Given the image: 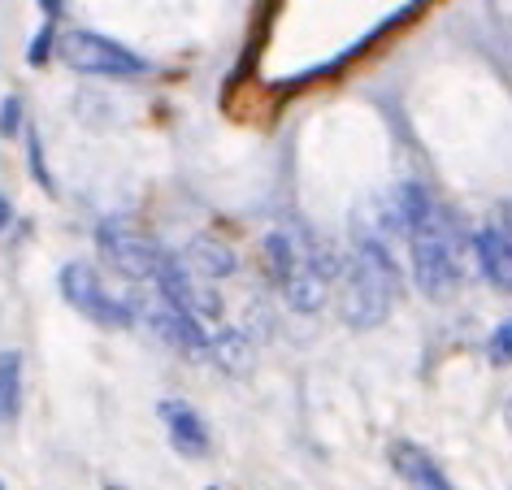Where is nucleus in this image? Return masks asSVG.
I'll use <instances>...</instances> for the list:
<instances>
[{
    "label": "nucleus",
    "mask_w": 512,
    "mask_h": 490,
    "mask_svg": "<svg viewBox=\"0 0 512 490\" xmlns=\"http://www.w3.org/2000/svg\"><path fill=\"white\" fill-rule=\"evenodd\" d=\"M413 239V274H417V287L430 295V300H447L465 269H460V226L456 217L443 209V204H430L426 213L413 222L408 230Z\"/></svg>",
    "instance_id": "obj_1"
},
{
    "label": "nucleus",
    "mask_w": 512,
    "mask_h": 490,
    "mask_svg": "<svg viewBox=\"0 0 512 490\" xmlns=\"http://www.w3.org/2000/svg\"><path fill=\"white\" fill-rule=\"evenodd\" d=\"M265 256H270V269H274V278H278V287H283L291 308L317 313V308L326 304L330 265L300 230H274V235L265 239Z\"/></svg>",
    "instance_id": "obj_2"
},
{
    "label": "nucleus",
    "mask_w": 512,
    "mask_h": 490,
    "mask_svg": "<svg viewBox=\"0 0 512 490\" xmlns=\"http://www.w3.org/2000/svg\"><path fill=\"white\" fill-rule=\"evenodd\" d=\"M395 291H400V269H395L391 252L382 243L365 239L361 248L352 252V269H348V300H343V313H348L352 326H378L387 321Z\"/></svg>",
    "instance_id": "obj_3"
},
{
    "label": "nucleus",
    "mask_w": 512,
    "mask_h": 490,
    "mask_svg": "<svg viewBox=\"0 0 512 490\" xmlns=\"http://www.w3.org/2000/svg\"><path fill=\"white\" fill-rule=\"evenodd\" d=\"M61 61L79 74H96V79H135V74L148 70L144 57H135L131 48L105 40V35H92V31H70L61 35L57 44Z\"/></svg>",
    "instance_id": "obj_4"
},
{
    "label": "nucleus",
    "mask_w": 512,
    "mask_h": 490,
    "mask_svg": "<svg viewBox=\"0 0 512 490\" xmlns=\"http://www.w3.org/2000/svg\"><path fill=\"white\" fill-rule=\"evenodd\" d=\"M61 295H66V304L79 308L87 321H96V326H131V308L122 300H113L109 287L96 278V269L83 261L61 265Z\"/></svg>",
    "instance_id": "obj_5"
},
{
    "label": "nucleus",
    "mask_w": 512,
    "mask_h": 490,
    "mask_svg": "<svg viewBox=\"0 0 512 490\" xmlns=\"http://www.w3.org/2000/svg\"><path fill=\"white\" fill-rule=\"evenodd\" d=\"M100 248H105V256L122 269L126 278H139V282L144 278L157 282L165 261H170L152 239L135 235V230H126V226H100Z\"/></svg>",
    "instance_id": "obj_6"
},
{
    "label": "nucleus",
    "mask_w": 512,
    "mask_h": 490,
    "mask_svg": "<svg viewBox=\"0 0 512 490\" xmlns=\"http://www.w3.org/2000/svg\"><path fill=\"white\" fill-rule=\"evenodd\" d=\"M387 456H391V469L400 473V482L408 490H456L452 482H447V473L439 469V460H434L426 447L395 438V443L387 447Z\"/></svg>",
    "instance_id": "obj_7"
},
{
    "label": "nucleus",
    "mask_w": 512,
    "mask_h": 490,
    "mask_svg": "<svg viewBox=\"0 0 512 490\" xmlns=\"http://www.w3.org/2000/svg\"><path fill=\"white\" fill-rule=\"evenodd\" d=\"M161 421H165V434H170V447L178 451V456H191L200 460L204 451H209V430H204L200 412L183 404V399H161Z\"/></svg>",
    "instance_id": "obj_8"
},
{
    "label": "nucleus",
    "mask_w": 512,
    "mask_h": 490,
    "mask_svg": "<svg viewBox=\"0 0 512 490\" xmlns=\"http://www.w3.org/2000/svg\"><path fill=\"white\" fill-rule=\"evenodd\" d=\"M478 261H482L486 274H491V282L512 291V239L504 235V230H495V226L482 230L478 235Z\"/></svg>",
    "instance_id": "obj_9"
},
{
    "label": "nucleus",
    "mask_w": 512,
    "mask_h": 490,
    "mask_svg": "<svg viewBox=\"0 0 512 490\" xmlns=\"http://www.w3.org/2000/svg\"><path fill=\"white\" fill-rule=\"evenodd\" d=\"M183 265H187L196 278L217 282V278H226L230 269H235V256H230L222 243H213V239H196V243H191V248L183 252Z\"/></svg>",
    "instance_id": "obj_10"
},
{
    "label": "nucleus",
    "mask_w": 512,
    "mask_h": 490,
    "mask_svg": "<svg viewBox=\"0 0 512 490\" xmlns=\"http://www.w3.org/2000/svg\"><path fill=\"white\" fill-rule=\"evenodd\" d=\"M0 412L9 421L22 412V356L18 352L0 356Z\"/></svg>",
    "instance_id": "obj_11"
},
{
    "label": "nucleus",
    "mask_w": 512,
    "mask_h": 490,
    "mask_svg": "<svg viewBox=\"0 0 512 490\" xmlns=\"http://www.w3.org/2000/svg\"><path fill=\"white\" fill-rule=\"evenodd\" d=\"M486 356H491V365H512V317L504 326L491 330V339H486Z\"/></svg>",
    "instance_id": "obj_12"
},
{
    "label": "nucleus",
    "mask_w": 512,
    "mask_h": 490,
    "mask_svg": "<svg viewBox=\"0 0 512 490\" xmlns=\"http://www.w3.org/2000/svg\"><path fill=\"white\" fill-rule=\"evenodd\" d=\"M14 131H18V100L9 96L5 100V135H14Z\"/></svg>",
    "instance_id": "obj_13"
},
{
    "label": "nucleus",
    "mask_w": 512,
    "mask_h": 490,
    "mask_svg": "<svg viewBox=\"0 0 512 490\" xmlns=\"http://www.w3.org/2000/svg\"><path fill=\"white\" fill-rule=\"evenodd\" d=\"M44 5H48V14H57V0H44Z\"/></svg>",
    "instance_id": "obj_14"
},
{
    "label": "nucleus",
    "mask_w": 512,
    "mask_h": 490,
    "mask_svg": "<svg viewBox=\"0 0 512 490\" xmlns=\"http://www.w3.org/2000/svg\"><path fill=\"white\" fill-rule=\"evenodd\" d=\"M105 490H122V486H105Z\"/></svg>",
    "instance_id": "obj_15"
},
{
    "label": "nucleus",
    "mask_w": 512,
    "mask_h": 490,
    "mask_svg": "<svg viewBox=\"0 0 512 490\" xmlns=\"http://www.w3.org/2000/svg\"><path fill=\"white\" fill-rule=\"evenodd\" d=\"M209 490H222V486H209Z\"/></svg>",
    "instance_id": "obj_16"
}]
</instances>
